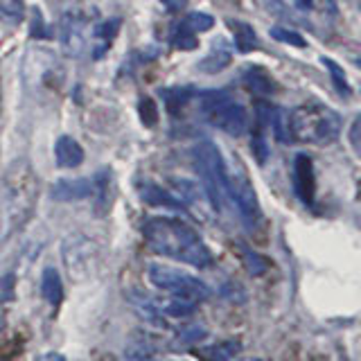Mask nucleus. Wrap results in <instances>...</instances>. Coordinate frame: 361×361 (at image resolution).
I'll return each instance as SVG.
<instances>
[{
	"label": "nucleus",
	"mask_w": 361,
	"mask_h": 361,
	"mask_svg": "<svg viewBox=\"0 0 361 361\" xmlns=\"http://www.w3.org/2000/svg\"><path fill=\"white\" fill-rule=\"evenodd\" d=\"M142 237L154 253L195 269L212 267V253L199 233L178 217H152L142 224Z\"/></svg>",
	"instance_id": "f257e3e1"
},
{
	"label": "nucleus",
	"mask_w": 361,
	"mask_h": 361,
	"mask_svg": "<svg viewBox=\"0 0 361 361\" xmlns=\"http://www.w3.org/2000/svg\"><path fill=\"white\" fill-rule=\"evenodd\" d=\"M291 138L310 145H332L341 133V118L338 113L319 102H307L289 113Z\"/></svg>",
	"instance_id": "f03ea898"
},
{
	"label": "nucleus",
	"mask_w": 361,
	"mask_h": 361,
	"mask_svg": "<svg viewBox=\"0 0 361 361\" xmlns=\"http://www.w3.org/2000/svg\"><path fill=\"white\" fill-rule=\"evenodd\" d=\"M192 158H195V169L201 176L203 192L214 212H221L224 197H226V165L219 147L212 140H199L192 147Z\"/></svg>",
	"instance_id": "7ed1b4c3"
},
{
	"label": "nucleus",
	"mask_w": 361,
	"mask_h": 361,
	"mask_svg": "<svg viewBox=\"0 0 361 361\" xmlns=\"http://www.w3.org/2000/svg\"><path fill=\"white\" fill-rule=\"evenodd\" d=\"M199 102H201V113L203 118H206L212 127H217L221 131H226L233 138L237 135H242L246 131V124H248V116L242 104H237V102L226 95V93H203L199 95Z\"/></svg>",
	"instance_id": "20e7f679"
},
{
	"label": "nucleus",
	"mask_w": 361,
	"mask_h": 361,
	"mask_svg": "<svg viewBox=\"0 0 361 361\" xmlns=\"http://www.w3.org/2000/svg\"><path fill=\"white\" fill-rule=\"evenodd\" d=\"M147 278H149V282L156 289L172 293V296H185L197 302H203L210 296V289L203 280L188 274V271H180V269L167 267V264H156V262L149 264V269H147Z\"/></svg>",
	"instance_id": "39448f33"
},
{
	"label": "nucleus",
	"mask_w": 361,
	"mask_h": 361,
	"mask_svg": "<svg viewBox=\"0 0 361 361\" xmlns=\"http://www.w3.org/2000/svg\"><path fill=\"white\" fill-rule=\"evenodd\" d=\"M226 197H231V201L235 203L237 212H240V219L246 228L255 231L259 221H262V208H259L251 178L246 176V169L240 163H237L235 172L226 167Z\"/></svg>",
	"instance_id": "423d86ee"
},
{
	"label": "nucleus",
	"mask_w": 361,
	"mask_h": 361,
	"mask_svg": "<svg viewBox=\"0 0 361 361\" xmlns=\"http://www.w3.org/2000/svg\"><path fill=\"white\" fill-rule=\"evenodd\" d=\"M59 43L68 56H84L90 43V20L79 11H68L59 23Z\"/></svg>",
	"instance_id": "0eeeda50"
},
{
	"label": "nucleus",
	"mask_w": 361,
	"mask_h": 361,
	"mask_svg": "<svg viewBox=\"0 0 361 361\" xmlns=\"http://www.w3.org/2000/svg\"><path fill=\"white\" fill-rule=\"evenodd\" d=\"M293 192L305 203V206H314L316 195V176H314V163L307 154H298L293 158Z\"/></svg>",
	"instance_id": "6e6552de"
},
{
	"label": "nucleus",
	"mask_w": 361,
	"mask_h": 361,
	"mask_svg": "<svg viewBox=\"0 0 361 361\" xmlns=\"http://www.w3.org/2000/svg\"><path fill=\"white\" fill-rule=\"evenodd\" d=\"M95 183L93 178H59L56 183L50 188V197L54 201H84V199H93Z\"/></svg>",
	"instance_id": "1a4fd4ad"
},
{
	"label": "nucleus",
	"mask_w": 361,
	"mask_h": 361,
	"mask_svg": "<svg viewBox=\"0 0 361 361\" xmlns=\"http://www.w3.org/2000/svg\"><path fill=\"white\" fill-rule=\"evenodd\" d=\"M231 59H233V48H231V43L219 37V39H214V41H212L210 52L197 63V71H199V73H206V75H217V73L224 71V68H228V66H231Z\"/></svg>",
	"instance_id": "9d476101"
},
{
	"label": "nucleus",
	"mask_w": 361,
	"mask_h": 361,
	"mask_svg": "<svg viewBox=\"0 0 361 361\" xmlns=\"http://www.w3.org/2000/svg\"><path fill=\"white\" fill-rule=\"evenodd\" d=\"M140 199L147 203V206H154V208H167V210H176V212L188 210L183 201L176 199L172 192L163 190L156 183H142L140 185Z\"/></svg>",
	"instance_id": "9b49d317"
},
{
	"label": "nucleus",
	"mask_w": 361,
	"mask_h": 361,
	"mask_svg": "<svg viewBox=\"0 0 361 361\" xmlns=\"http://www.w3.org/2000/svg\"><path fill=\"white\" fill-rule=\"evenodd\" d=\"M54 161L63 169H75L84 163V147L71 135H61L54 145Z\"/></svg>",
	"instance_id": "f8f14e48"
},
{
	"label": "nucleus",
	"mask_w": 361,
	"mask_h": 361,
	"mask_svg": "<svg viewBox=\"0 0 361 361\" xmlns=\"http://www.w3.org/2000/svg\"><path fill=\"white\" fill-rule=\"evenodd\" d=\"M120 25H122V20H120V18H111V20L99 23V25L93 27V32H90V41H93V45H90V48H95V50H93V56H95V59H99V56L109 50V45L113 43V39L118 37Z\"/></svg>",
	"instance_id": "ddd939ff"
},
{
	"label": "nucleus",
	"mask_w": 361,
	"mask_h": 361,
	"mask_svg": "<svg viewBox=\"0 0 361 361\" xmlns=\"http://www.w3.org/2000/svg\"><path fill=\"white\" fill-rule=\"evenodd\" d=\"M41 296L45 298V302L52 305V307H59L63 300V282H61L59 271L52 267L43 269V274H41Z\"/></svg>",
	"instance_id": "4468645a"
},
{
	"label": "nucleus",
	"mask_w": 361,
	"mask_h": 361,
	"mask_svg": "<svg viewBox=\"0 0 361 361\" xmlns=\"http://www.w3.org/2000/svg\"><path fill=\"white\" fill-rule=\"evenodd\" d=\"M244 84L248 86V90L255 95H274L276 93V82L262 66H251L248 71L244 73Z\"/></svg>",
	"instance_id": "2eb2a0df"
},
{
	"label": "nucleus",
	"mask_w": 361,
	"mask_h": 361,
	"mask_svg": "<svg viewBox=\"0 0 361 361\" xmlns=\"http://www.w3.org/2000/svg\"><path fill=\"white\" fill-rule=\"evenodd\" d=\"M240 353H242V343L231 338V341H221V343H214V345L199 348L195 355L201 361H235Z\"/></svg>",
	"instance_id": "dca6fc26"
},
{
	"label": "nucleus",
	"mask_w": 361,
	"mask_h": 361,
	"mask_svg": "<svg viewBox=\"0 0 361 361\" xmlns=\"http://www.w3.org/2000/svg\"><path fill=\"white\" fill-rule=\"evenodd\" d=\"M228 27H231V32H233V39H235V48H237V52L248 54V52L257 50V34H255V30H253L251 23L228 18Z\"/></svg>",
	"instance_id": "f3484780"
},
{
	"label": "nucleus",
	"mask_w": 361,
	"mask_h": 361,
	"mask_svg": "<svg viewBox=\"0 0 361 361\" xmlns=\"http://www.w3.org/2000/svg\"><path fill=\"white\" fill-rule=\"evenodd\" d=\"M199 310V302L185 296H172L169 300L161 302V312L167 319H188Z\"/></svg>",
	"instance_id": "a211bd4d"
},
{
	"label": "nucleus",
	"mask_w": 361,
	"mask_h": 361,
	"mask_svg": "<svg viewBox=\"0 0 361 361\" xmlns=\"http://www.w3.org/2000/svg\"><path fill=\"white\" fill-rule=\"evenodd\" d=\"M206 327L203 325H185L174 338H172V350H185L188 345H197L206 338Z\"/></svg>",
	"instance_id": "6ab92c4d"
},
{
	"label": "nucleus",
	"mask_w": 361,
	"mask_h": 361,
	"mask_svg": "<svg viewBox=\"0 0 361 361\" xmlns=\"http://www.w3.org/2000/svg\"><path fill=\"white\" fill-rule=\"evenodd\" d=\"M161 95L165 99V106L172 113H176L178 109H183L188 104L192 95H197V93H195V88H190V86H176V88L161 90Z\"/></svg>",
	"instance_id": "aec40b11"
},
{
	"label": "nucleus",
	"mask_w": 361,
	"mask_h": 361,
	"mask_svg": "<svg viewBox=\"0 0 361 361\" xmlns=\"http://www.w3.org/2000/svg\"><path fill=\"white\" fill-rule=\"evenodd\" d=\"M169 43H172L176 50H185V52H192V50H197V48H199L197 32H192V30L185 25V23H180V25L174 27Z\"/></svg>",
	"instance_id": "412c9836"
},
{
	"label": "nucleus",
	"mask_w": 361,
	"mask_h": 361,
	"mask_svg": "<svg viewBox=\"0 0 361 361\" xmlns=\"http://www.w3.org/2000/svg\"><path fill=\"white\" fill-rule=\"evenodd\" d=\"M323 66L327 68V73H330V77H332V84H334V88H336V93H338V95H343V97H350V95H353V88H350V84H348V77H345V73H343V68L338 66L336 61L327 59V56H323Z\"/></svg>",
	"instance_id": "4be33fe9"
},
{
	"label": "nucleus",
	"mask_w": 361,
	"mask_h": 361,
	"mask_svg": "<svg viewBox=\"0 0 361 361\" xmlns=\"http://www.w3.org/2000/svg\"><path fill=\"white\" fill-rule=\"evenodd\" d=\"M242 262H244L248 274L255 276V278L264 276L267 271H269V264H271L264 255H259L257 251H251V248H246V246L242 248Z\"/></svg>",
	"instance_id": "5701e85b"
},
{
	"label": "nucleus",
	"mask_w": 361,
	"mask_h": 361,
	"mask_svg": "<svg viewBox=\"0 0 361 361\" xmlns=\"http://www.w3.org/2000/svg\"><path fill=\"white\" fill-rule=\"evenodd\" d=\"M23 18H25L23 0H0V20L7 25H18Z\"/></svg>",
	"instance_id": "b1692460"
},
{
	"label": "nucleus",
	"mask_w": 361,
	"mask_h": 361,
	"mask_svg": "<svg viewBox=\"0 0 361 361\" xmlns=\"http://www.w3.org/2000/svg\"><path fill=\"white\" fill-rule=\"evenodd\" d=\"M271 127L280 142H289L291 140V131H289V111L287 109H271Z\"/></svg>",
	"instance_id": "393cba45"
},
{
	"label": "nucleus",
	"mask_w": 361,
	"mask_h": 361,
	"mask_svg": "<svg viewBox=\"0 0 361 361\" xmlns=\"http://www.w3.org/2000/svg\"><path fill=\"white\" fill-rule=\"evenodd\" d=\"M269 34H271V37H274L276 41L287 43V45H293V48H305V45H307V41H305L296 30H289V27H282V25L271 27Z\"/></svg>",
	"instance_id": "a878e982"
},
{
	"label": "nucleus",
	"mask_w": 361,
	"mask_h": 361,
	"mask_svg": "<svg viewBox=\"0 0 361 361\" xmlns=\"http://www.w3.org/2000/svg\"><path fill=\"white\" fill-rule=\"evenodd\" d=\"M183 23L192 32H208L214 25V18L210 14H203V11H192V14L185 16Z\"/></svg>",
	"instance_id": "bb28decb"
},
{
	"label": "nucleus",
	"mask_w": 361,
	"mask_h": 361,
	"mask_svg": "<svg viewBox=\"0 0 361 361\" xmlns=\"http://www.w3.org/2000/svg\"><path fill=\"white\" fill-rule=\"evenodd\" d=\"M138 113H140V120L145 127H156L158 122V106L152 97H140V104H138Z\"/></svg>",
	"instance_id": "cd10ccee"
},
{
	"label": "nucleus",
	"mask_w": 361,
	"mask_h": 361,
	"mask_svg": "<svg viewBox=\"0 0 361 361\" xmlns=\"http://www.w3.org/2000/svg\"><path fill=\"white\" fill-rule=\"evenodd\" d=\"M16 296V276L14 274H7L0 278V305L11 302Z\"/></svg>",
	"instance_id": "c85d7f7f"
},
{
	"label": "nucleus",
	"mask_w": 361,
	"mask_h": 361,
	"mask_svg": "<svg viewBox=\"0 0 361 361\" xmlns=\"http://www.w3.org/2000/svg\"><path fill=\"white\" fill-rule=\"evenodd\" d=\"M32 39H48L52 37V32H48V25H45V20H43V14H41V9H34V14H32Z\"/></svg>",
	"instance_id": "c756f323"
},
{
	"label": "nucleus",
	"mask_w": 361,
	"mask_h": 361,
	"mask_svg": "<svg viewBox=\"0 0 361 361\" xmlns=\"http://www.w3.org/2000/svg\"><path fill=\"white\" fill-rule=\"evenodd\" d=\"M161 3L169 9V11H183L188 7V0H161Z\"/></svg>",
	"instance_id": "7c9ffc66"
},
{
	"label": "nucleus",
	"mask_w": 361,
	"mask_h": 361,
	"mask_svg": "<svg viewBox=\"0 0 361 361\" xmlns=\"http://www.w3.org/2000/svg\"><path fill=\"white\" fill-rule=\"evenodd\" d=\"M350 142H353V149L359 154V118L353 122V129H350Z\"/></svg>",
	"instance_id": "2f4dec72"
},
{
	"label": "nucleus",
	"mask_w": 361,
	"mask_h": 361,
	"mask_svg": "<svg viewBox=\"0 0 361 361\" xmlns=\"http://www.w3.org/2000/svg\"><path fill=\"white\" fill-rule=\"evenodd\" d=\"M37 361H68L61 353H54V350H50V353H43L37 357Z\"/></svg>",
	"instance_id": "473e14b6"
},
{
	"label": "nucleus",
	"mask_w": 361,
	"mask_h": 361,
	"mask_svg": "<svg viewBox=\"0 0 361 361\" xmlns=\"http://www.w3.org/2000/svg\"><path fill=\"white\" fill-rule=\"evenodd\" d=\"M312 3H314V0H296V5H298L300 9H310Z\"/></svg>",
	"instance_id": "72a5a7b5"
},
{
	"label": "nucleus",
	"mask_w": 361,
	"mask_h": 361,
	"mask_svg": "<svg viewBox=\"0 0 361 361\" xmlns=\"http://www.w3.org/2000/svg\"><path fill=\"white\" fill-rule=\"evenodd\" d=\"M127 361H156V359L154 357H142V359H129L127 357Z\"/></svg>",
	"instance_id": "f704fd0d"
},
{
	"label": "nucleus",
	"mask_w": 361,
	"mask_h": 361,
	"mask_svg": "<svg viewBox=\"0 0 361 361\" xmlns=\"http://www.w3.org/2000/svg\"><path fill=\"white\" fill-rule=\"evenodd\" d=\"M246 361H262V359H246Z\"/></svg>",
	"instance_id": "c9c22d12"
}]
</instances>
